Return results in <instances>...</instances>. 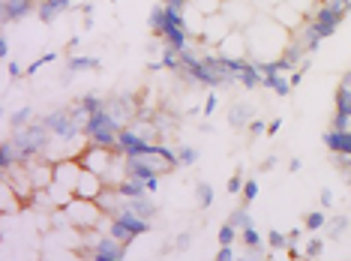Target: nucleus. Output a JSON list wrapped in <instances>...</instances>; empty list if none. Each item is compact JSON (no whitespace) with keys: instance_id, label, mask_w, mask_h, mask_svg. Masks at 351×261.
<instances>
[{"instance_id":"nucleus-1","label":"nucleus","mask_w":351,"mask_h":261,"mask_svg":"<svg viewBox=\"0 0 351 261\" xmlns=\"http://www.w3.org/2000/svg\"><path fill=\"white\" fill-rule=\"evenodd\" d=\"M243 30H246V42H250V58L261 60V63L282 60V54L291 42V30L279 25L274 15H267V18H258V15H255L252 25L243 27Z\"/></svg>"},{"instance_id":"nucleus-2","label":"nucleus","mask_w":351,"mask_h":261,"mask_svg":"<svg viewBox=\"0 0 351 261\" xmlns=\"http://www.w3.org/2000/svg\"><path fill=\"white\" fill-rule=\"evenodd\" d=\"M63 219H66V225L69 228H75V232H90V228H97L102 223V208H99V201H90V199H75L69 201V204H63Z\"/></svg>"},{"instance_id":"nucleus-3","label":"nucleus","mask_w":351,"mask_h":261,"mask_svg":"<svg viewBox=\"0 0 351 261\" xmlns=\"http://www.w3.org/2000/svg\"><path fill=\"white\" fill-rule=\"evenodd\" d=\"M87 145H99V147H114L117 136H121V126L114 123V117L106 112V105L97 108L87 121Z\"/></svg>"},{"instance_id":"nucleus-4","label":"nucleus","mask_w":351,"mask_h":261,"mask_svg":"<svg viewBox=\"0 0 351 261\" xmlns=\"http://www.w3.org/2000/svg\"><path fill=\"white\" fill-rule=\"evenodd\" d=\"M82 165L90 171H97L99 177H108V171L114 169V160H117V150L114 147H99V145H87V150L82 156Z\"/></svg>"},{"instance_id":"nucleus-5","label":"nucleus","mask_w":351,"mask_h":261,"mask_svg":"<svg viewBox=\"0 0 351 261\" xmlns=\"http://www.w3.org/2000/svg\"><path fill=\"white\" fill-rule=\"evenodd\" d=\"M217 54H219V58H226L228 63H241V60L250 58V42H246V30H243V27H234V30H231V34L217 45Z\"/></svg>"},{"instance_id":"nucleus-6","label":"nucleus","mask_w":351,"mask_h":261,"mask_svg":"<svg viewBox=\"0 0 351 261\" xmlns=\"http://www.w3.org/2000/svg\"><path fill=\"white\" fill-rule=\"evenodd\" d=\"M231 30H234V25H231V21L226 18V12L207 15V18H204V34H202V39H204L207 45H213V49H217V45L231 34Z\"/></svg>"},{"instance_id":"nucleus-7","label":"nucleus","mask_w":351,"mask_h":261,"mask_svg":"<svg viewBox=\"0 0 351 261\" xmlns=\"http://www.w3.org/2000/svg\"><path fill=\"white\" fill-rule=\"evenodd\" d=\"M106 186H108V184H106V177H99V174H97V171H90V169H82V177H78L75 195H78V199H90V201H97Z\"/></svg>"},{"instance_id":"nucleus-8","label":"nucleus","mask_w":351,"mask_h":261,"mask_svg":"<svg viewBox=\"0 0 351 261\" xmlns=\"http://www.w3.org/2000/svg\"><path fill=\"white\" fill-rule=\"evenodd\" d=\"M222 12H226V18H228L234 27H250L252 18H255L252 6L243 3V0H226V3H222Z\"/></svg>"},{"instance_id":"nucleus-9","label":"nucleus","mask_w":351,"mask_h":261,"mask_svg":"<svg viewBox=\"0 0 351 261\" xmlns=\"http://www.w3.org/2000/svg\"><path fill=\"white\" fill-rule=\"evenodd\" d=\"M324 145L330 147V153L337 160H351V132H342V129L324 132Z\"/></svg>"},{"instance_id":"nucleus-10","label":"nucleus","mask_w":351,"mask_h":261,"mask_svg":"<svg viewBox=\"0 0 351 261\" xmlns=\"http://www.w3.org/2000/svg\"><path fill=\"white\" fill-rule=\"evenodd\" d=\"M69 3H73V0H39V18H43L45 25H51L60 12L69 10Z\"/></svg>"},{"instance_id":"nucleus-11","label":"nucleus","mask_w":351,"mask_h":261,"mask_svg":"<svg viewBox=\"0 0 351 261\" xmlns=\"http://www.w3.org/2000/svg\"><path fill=\"white\" fill-rule=\"evenodd\" d=\"M252 117H255L252 105H246V102H234V105H231V112H228V123L237 126V129H243V126L252 123Z\"/></svg>"},{"instance_id":"nucleus-12","label":"nucleus","mask_w":351,"mask_h":261,"mask_svg":"<svg viewBox=\"0 0 351 261\" xmlns=\"http://www.w3.org/2000/svg\"><path fill=\"white\" fill-rule=\"evenodd\" d=\"M0 3H3V21H12V18H25L34 0H0Z\"/></svg>"},{"instance_id":"nucleus-13","label":"nucleus","mask_w":351,"mask_h":261,"mask_svg":"<svg viewBox=\"0 0 351 261\" xmlns=\"http://www.w3.org/2000/svg\"><path fill=\"white\" fill-rule=\"evenodd\" d=\"M93 69H99V60H97V58H84V54H78V58H69V60H66V73H69V75L93 73Z\"/></svg>"},{"instance_id":"nucleus-14","label":"nucleus","mask_w":351,"mask_h":261,"mask_svg":"<svg viewBox=\"0 0 351 261\" xmlns=\"http://www.w3.org/2000/svg\"><path fill=\"white\" fill-rule=\"evenodd\" d=\"M241 240H243V247L250 249V252H261V247H265V240H261V234H258V228H255V225H246L243 228Z\"/></svg>"},{"instance_id":"nucleus-15","label":"nucleus","mask_w":351,"mask_h":261,"mask_svg":"<svg viewBox=\"0 0 351 261\" xmlns=\"http://www.w3.org/2000/svg\"><path fill=\"white\" fill-rule=\"evenodd\" d=\"M195 201H198V208H207V204H213V189L207 180H198L195 184Z\"/></svg>"},{"instance_id":"nucleus-16","label":"nucleus","mask_w":351,"mask_h":261,"mask_svg":"<svg viewBox=\"0 0 351 261\" xmlns=\"http://www.w3.org/2000/svg\"><path fill=\"white\" fill-rule=\"evenodd\" d=\"M189 3H193L198 12H204V15H217V12H222V0H189Z\"/></svg>"},{"instance_id":"nucleus-17","label":"nucleus","mask_w":351,"mask_h":261,"mask_svg":"<svg viewBox=\"0 0 351 261\" xmlns=\"http://www.w3.org/2000/svg\"><path fill=\"white\" fill-rule=\"evenodd\" d=\"M237 232H241V228L237 225H222L219 228V247H231V243H234V237H237Z\"/></svg>"},{"instance_id":"nucleus-18","label":"nucleus","mask_w":351,"mask_h":261,"mask_svg":"<svg viewBox=\"0 0 351 261\" xmlns=\"http://www.w3.org/2000/svg\"><path fill=\"white\" fill-rule=\"evenodd\" d=\"M327 225V216H324V210H313L306 216V228L309 232H318V228H324Z\"/></svg>"},{"instance_id":"nucleus-19","label":"nucleus","mask_w":351,"mask_h":261,"mask_svg":"<svg viewBox=\"0 0 351 261\" xmlns=\"http://www.w3.org/2000/svg\"><path fill=\"white\" fill-rule=\"evenodd\" d=\"M198 162V150L195 147H180L178 150V165H195Z\"/></svg>"},{"instance_id":"nucleus-20","label":"nucleus","mask_w":351,"mask_h":261,"mask_svg":"<svg viewBox=\"0 0 351 261\" xmlns=\"http://www.w3.org/2000/svg\"><path fill=\"white\" fill-rule=\"evenodd\" d=\"M241 192H243V201L252 204L255 199H258V180H243V189H241Z\"/></svg>"},{"instance_id":"nucleus-21","label":"nucleus","mask_w":351,"mask_h":261,"mask_svg":"<svg viewBox=\"0 0 351 261\" xmlns=\"http://www.w3.org/2000/svg\"><path fill=\"white\" fill-rule=\"evenodd\" d=\"M231 225H237L243 232L246 225H252V219H250V213H246V208H237L234 213H231Z\"/></svg>"},{"instance_id":"nucleus-22","label":"nucleus","mask_w":351,"mask_h":261,"mask_svg":"<svg viewBox=\"0 0 351 261\" xmlns=\"http://www.w3.org/2000/svg\"><path fill=\"white\" fill-rule=\"evenodd\" d=\"M30 117H34V108H30V105H21L19 112L12 114V126H15V129H19V126H25V123L30 121Z\"/></svg>"},{"instance_id":"nucleus-23","label":"nucleus","mask_w":351,"mask_h":261,"mask_svg":"<svg viewBox=\"0 0 351 261\" xmlns=\"http://www.w3.org/2000/svg\"><path fill=\"white\" fill-rule=\"evenodd\" d=\"M346 225H348V219L346 216H337L333 223H327V232H330L333 237H339L342 232H346Z\"/></svg>"},{"instance_id":"nucleus-24","label":"nucleus","mask_w":351,"mask_h":261,"mask_svg":"<svg viewBox=\"0 0 351 261\" xmlns=\"http://www.w3.org/2000/svg\"><path fill=\"white\" fill-rule=\"evenodd\" d=\"M318 252H322V240H315V237H313V240H306V247L300 249V256H306V258H315Z\"/></svg>"},{"instance_id":"nucleus-25","label":"nucleus","mask_w":351,"mask_h":261,"mask_svg":"<svg viewBox=\"0 0 351 261\" xmlns=\"http://www.w3.org/2000/svg\"><path fill=\"white\" fill-rule=\"evenodd\" d=\"M241 189H243V171L237 169V171H234V177L228 180V192H231V195H237Z\"/></svg>"},{"instance_id":"nucleus-26","label":"nucleus","mask_w":351,"mask_h":261,"mask_svg":"<svg viewBox=\"0 0 351 261\" xmlns=\"http://www.w3.org/2000/svg\"><path fill=\"white\" fill-rule=\"evenodd\" d=\"M217 105H219L217 93H210V97L204 99V108H202V112H204V117H213V114H217Z\"/></svg>"},{"instance_id":"nucleus-27","label":"nucleus","mask_w":351,"mask_h":261,"mask_svg":"<svg viewBox=\"0 0 351 261\" xmlns=\"http://www.w3.org/2000/svg\"><path fill=\"white\" fill-rule=\"evenodd\" d=\"M250 132H252V136H261V132H267V123L265 121H252L250 123Z\"/></svg>"},{"instance_id":"nucleus-28","label":"nucleus","mask_w":351,"mask_h":261,"mask_svg":"<svg viewBox=\"0 0 351 261\" xmlns=\"http://www.w3.org/2000/svg\"><path fill=\"white\" fill-rule=\"evenodd\" d=\"M217 258H219V261H231V258H234V247H222V249L217 252Z\"/></svg>"},{"instance_id":"nucleus-29","label":"nucleus","mask_w":351,"mask_h":261,"mask_svg":"<svg viewBox=\"0 0 351 261\" xmlns=\"http://www.w3.org/2000/svg\"><path fill=\"white\" fill-rule=\"evenodd\" d=\"M0 58H3V60H10V39H0Z\"/></svg>"},{"instance_id":"nucleus-30","label":"nucleus","mask_w":351,"mask_h":261,"mask_svg":"<svg viewBox=\"0 0 351 261\" xmlns=\"http://www.w3.org/2000/svg\"><path fill=\"white\" fill-rule=\"evenodd\" d=\"M330 201H333V192L330 189H322V208H330Z\"/></svg>"},{"instance_id":"nucleus-31","label":"nucleus","mask_w":351,"mask_h":261,"mask_svg":"<svg viewBox=\"0 0 351 261\" xmlns=\"http://www.w3.org/2000/svg\"><path fill=\"white\" fill-rule=\"evenodd\" d=\"M159 189V177H147V192H156Z\"/></svg>"},{"instance_id":"nucleus-32","label":"nucleus","mask_w":351,"mask_h":261,"mask_svg":"<svg viewBox=\"0 0 351 261\" xmlns=\"http://www.w3.org/2000/svg\"><path fill=\"white\" fill-rule=\"evenodd\" d=\"M279 126H282V121H274L267 126V136H274V132H279Z\"/></svg>"},{"instance_id":"nucleus-33","label":"nucleus","mask_w":351,"mask_h":261,"mask_svg":"<svg viewBox=\"0 0 351 261\" xmlns=\"http://www.w3.org/2000/svg\"><path fill=\"white\" fill-rule=\"evenodd\" d=\"M111 3H114V0H111Z\"/></svg>"},{"instance_id":"nucleus-34","label":"nucleus","mask_w":351,"mask_h":261,"mask_svg":"<svg viewBox=\"0 0 351 261\" xmlns=\"http://www.w3.org/2000/svg\"><path fill=\"white\" fill-rule=\"evenodd\" d=\"M222 3H226V0H222Z\"/></svg>"}]
</instances>
